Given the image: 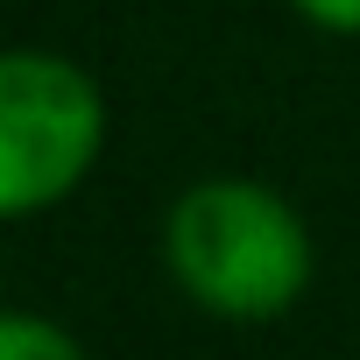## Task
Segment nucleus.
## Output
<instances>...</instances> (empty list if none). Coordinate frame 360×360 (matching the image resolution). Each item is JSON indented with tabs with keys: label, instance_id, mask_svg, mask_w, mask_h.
I'll list each match as a JSON object with an SVG mask.
<instances>
[{
	"label": "nucleus",
	"instance_id": "f257e3e1",
	"mask_svg": "<svg viewBox=\"0 0 360 360\" xmlns=\"http://www.w3.org/2000/svg\"><path fill=\"white\" fill-rule=\"evenodd\" d=\"M162 269L205 318L269 325L318 269L304 212L255 176H205L162 212Z\"/></svg>",
	"mask_w": 360,
	"mask_h": 360
},
{
	"label": "nucleus",
	"instance_id": "f03ea898",
	"mask_svg": "<svg viewBox=\"0 0 360 360\" xmlns=\"http://www.w3.org/2000/svg\"><path fill=\"white\" fill-rule=\"evenodd\" d=\"M106 148V92L85 64L57 50L0 57V205L8 219H36L64 205Z\"/></svg>",
	"mask_w": 360,
	"mask_h": 360
},
{
	"label": "nucleus",
	"instance_id": "7ed1b4c3",
	"mask_svg": "<svg viewBox=\"0 0 360 360\" xmlns=\"http://www.w3.org/2000/svg\"><path fill=\"white\" fill-rule=\"evenodd\" d=\"M0 360H92L78 346L71 325L43 318V311H8L0 318Z\"/></svg>",
	"mask_w": 360,
	"mask_h": 360
},
{
	"label": "nucleus",
	"instance_id": "20e7f679",
	"mask_svg": "<svg viewBox=\"0 0 360 360\" xmlns=\"http://www.w3.org/2000/svg\"><path fill=\"white\" fill-rule=\"evenodd\" d=\"M290 8L325 36H360V0H290Z\"/></svg>",
	"mask_w": 360,
	"mask_h": 360
}]
</instances>
